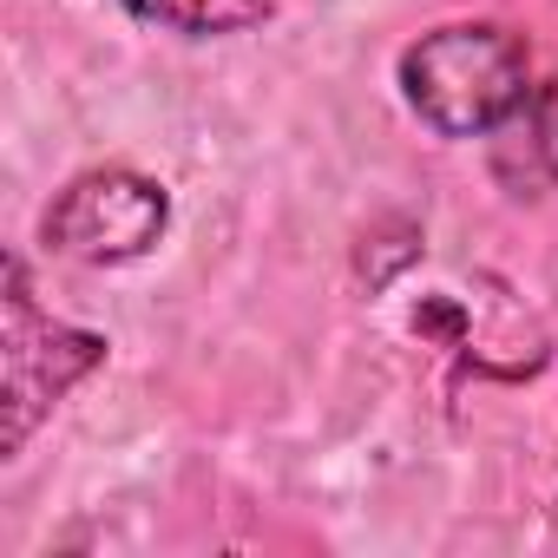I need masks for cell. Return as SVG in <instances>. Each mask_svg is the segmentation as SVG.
I'll use <instances>...</instances> for the list:
<instances>
[{
	"label": "cell",
	"mask_w": 558,
	"mask_h": 558,
	"mask_svg": "<svg viewBox=\"0 0 558 558\" xmlns=\"http://www.w3.org/2000/svg\"><path fill=\"white\" fill-rule=\"evenodd\" d=\"M138 27H158L171 40H236L269 27L290 0H119Z\"/></svg>",
	"instance_id": "5"
},
{
	"label": "cell",
	"mask_w": 558,
	"mask_h": 558,
	"mask_svg": "<svg viewBox=\"0 0 558 558\" xmlns=\"http://www.w3.org/2000/svg\"><path fill=\"white\" fill-rule=\"evenodd\" d=\"M395 86L434 138H493L532 99V47L506 21H440L401 47Z\"/></svg>",
	"instance_id": "1"
},
{
	"label": "cell",
	"mask_w": 558,
	"mask_h": 558,
	"mask_svg": "<svg viewBox=\"0 0 558 558\" xmlns=\"http://www.w3.org/2000/svg\"><path fill=\"white\" fill-rule=\"evenodd\" d=\"M493 178L506 197L558 191V60L545 80H532V99L493 132Z\"/></svg>",
	"instance_id": "4"
},
{
	"label": "cell",
	"mask_w": 558,
	"mask_h": 558,
	"mask_svg": "<svg viewBox=\"0 0 558 558\" xmlns=\"http://www.w3.org/2000/svg\"><path fill=\"white\" fill-rule=\"evenodd\" d=\"M112 342L99 329H80V323H60L53 310H40L34 296V276H27V256L14 250L8 256V296H0V401H8V434H0V453L21 460L27 440L53 421V408L93 381L106 368Z\"/></svg>",
	"instance_id": "2"
},
{
	"label": "cell",
	"mask_w": 558,
	"mask_h": 558,
	"mask_svg": "<svg viewBox=\"0 0 558 558\" xmlns=\"http://www.w3.org/2000/svg\"><path fill=\"white\" fill-rule=\"evenodd\" d=\"M171 230V184L145 165L106 158L73 171L40 210V250L80 269L145 263Z\"/></svg>",
	"instance_id": "3"
}]
</instances>
